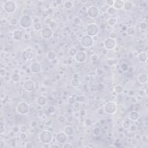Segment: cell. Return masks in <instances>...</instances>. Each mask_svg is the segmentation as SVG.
I'll list each match as a JSON object with an SVG mask.
<instances>
[{
  "instance_id": "1f68e13d",
  "label": "cell",
  "mask_w": 148,
  "mask_h": 148,
  "mask_svg": "<svg viewBox=\"0 0 148 148\" xmlns=\"http://www.w3.org/2000/svg\"><path fill=\"white\" fill-rule=\"evenodd\" d=\"M5 74H6V71L4 69H1V75L2 76H5Z\"/></svg>"
},
{
  "instance_id": "52a82bcc",
  "label": "cell",
  "mask_w": 148,
  "mask_h": 148,
  "mask_svg": "<svg viewBox=\"0 0 148 148\" xmlns=\"http://www.w3.org/2000/svg\"><path fill=\"white\" fill-rule=\"evenodd\" d=\"M75 59L76 61L79 63H82L86 59V54L84 52H78L75 56Z\"/></svg>"
},
{
  "instance_id": "44dd1931",
  "label": "cell",
  "mask_w": 148,
  "mask_h": 148,
  "mask_svg": "<svg viewBox=\"0 0 148 148\" xmlns=\"http://www.w3.org/2000/svg\"><path fill=\"white\" fill-rule=\"evenodd\" d=\"M107 12L108 13H109V15H114L116 12V9L114 8V7H109V8L107 9Z\"/></svg>"
},
{
  "instance_id": "ba28073f",
  "label": "cell",
  "mask_w": 148,
  "mask_h": 148,
  "mask_svg": "<svg viewBox=\"0 0 148 148\" xmlns=\"http://www.w3.org/2000/svg\"><path fill=\"white\" fill-rule=\"evenodd\" d=\"M99 13L98 8L94 6H92L88 8V16L91 17H96L98 16Z\"/></svg>"
},
{
  "instance_id": "2e32d148",
  "label": "cell",
  "mask_w": 148,
  "mask_h": 148,
  "mask_svg": "<svg viewBox=\"0 0 148 148\" xmlns=\"http://www.w3.org/2000/svg\"><path fill=\"white\" fill-rule=\"evenodd\" d=\"M124 4V1H114L113 6H114V8L116 9H120L121 8L123 7Z\"/></svg>"
},
{
  "instance_id": "6da1fadb",
  "label": "cell",
  "mask_w": 148,
  "mask_h": 148,
  "mask_svg": "<svg viewBox=\"0 0 148 148\" xmlns=\"http://www.w3.org/2000/svg\"><path fill=\"white\" fill-rule=\"evenodd\" d=\"M16 4L13 1H6L4 5V9L7 13H12L16 9Z\"/></svg>"
},
{
  "instance_id": "8fae6325",
  "label": "cell",
  "mask_w": 148,
  "mask_h": 148,
  "mask_svg": "<svg viewBox=\"0 0 148 148\" xmlns=\"http://www.w3.org/2000/svg\"><path fill=\"white\" fill-rule=\"evenodd\" d=\"M42 35L43 37L44 38L49 39L50 37H52L53 35V31L49 28H46L44 29L42 32Z\"/></svg>"
},
{
  "instance_id": "9c48e42d",
  "label": "cell",
  "mask_w": 148,
  "mask_h": 148,
  "mask_svg": "<svg viewBox=\"0 0 148 148\" xmlns=\"http://www.w3.org/2000/svg\"><path fill=\"white\" fill-rule=\"evenodd\" d=\"M17 110L19 113L20 114H25L28 111V106L26 103L21 102L18 105L17 108Z\"/></svg>"
},
{
  "instance_id": "f546056e",
  "label": "cell",
  "mask_w": 148,
  "mask_h": 148,
  "mask_svg": "<svg viewBox=\"0 0 148 148\" xmlns=\"http://www.w3.org/2000/svg\"><path fill=\"white\" fill-rule=\"evenodd\" d=\"M134 30L133 27H130L127 30V33L130 35H132L134 34Z\"/></svg>"
},
{
  "instance_id": "4fadbf2b",
  "label": "cell",
  "mask_w": 148,
  "mask_h": 148,
  "mask_svg": "<svg viewBox=\"0 0 148 148\" xmlns=\"http://www.w3.org/2000/svg\"><path fill=\"white\" fill-rule=\"evenodd\" d=\"M24 87L25 90H26V91H27V92H31V91H32L34 88V82L31 80L26 81V82H25Z\"/></svg>"
},
{
  "instance_id": "277c9868",
  "label": "cell",
  "mask_w": 148,
  "mask_h": 148,
  "mask_svg": "<svg viewBox=\"0 0 148 148\" xmlns=\"http://www.w3.org/2000/svg\"><path fill=\"white\" fill-rule=\"evenodd\" d=\"M92 43H93V40L89 35H85V36H83V38L81 40V44L84 47H90L92 45Z\"/></svg>"
},
{
  "instance_id": "83f0119b",
  "label": "cell",
  "mask_w": 148,
  "mask_h": 148,
  "mask_svg": "<svg viewBox=\"0 0 148 148\" xmlns=\"http://www.w3.org/2000/svg\"><path fill=\"white\" fill-rule=\"evenodd\" d=\"M18 22H19V20H17L16 18H12V19L11 20V21H10V23H11V24L13 25V26L17 24L18 23Z\"/></svg>"
},
{
  "instance_id": "5bb4252c",
  "label": "cell",
  "mask_w": 148,
  "mask_h": 148,
  "mask_svg": "<svg viewBox=\"0 0 148 148\" xmlns=\"http://www.w3.org/2000/svg\"><path fill=\"white\" fill-rule=\"evenodd\" d=\"M30 68L32 72L34 73H38L40 71V63L35 62L31 64Z\"/></svg>"
},
{
  "instance_id": "7c38bea8",
  "label": "cell",
  "mask_w": 148,
  "mask_h": 148,
  "mask_svg": "<svg viewBox=\"0 0 148 148\" xmlns=\"http://www.w3.org/2000/svg\"><path fill=\"white\" fill-rule=\"evenodd\" d=\"M57 141L59 143H64L67 140V134L65 132H60L57 135Z\"/></svg>"
},
{
  "instance_id": "4316f807",
  "label": "cell",
  "mask_w": 148,
  "mask_h": 148,
  "mask_svg": "<svg viewBox=\"0 0 148 148\" xmlns=\"http://www.w3.org/2000/svg\"><path fill=\"white\" fill-rule=\"evenodd\" d=\"M12 78L13 80L15 81V82H18L20 80V76L18 74H15L12 75Z\"/></svg>"
},
{
  "instance_id": "e0dca14e",
  "label": "cell",
  "mask_w": 148,
  "mask_h": 148,
  "mask_svg": "<svg viewBox=\"0 0 148 148\" xmlns=\"http://www.w3.org/2000/svg\"><path fill=\"white\" fill-rule=\"evenodd\" d=\"M138 80L141 83H144L147 82L148 76L146 74H141L138 76Z\"/></svg>"
},
{
  "instance_id": "7a4b0ae2",
  "label": "cell",
  "mask_w": 148,
  "mask_h": 148,
  "mask_svg": "<svg viewBox=\"0 0 148 148\" xmlns=\"http://www.w3.org/2000/svg\"><path fill=\"white\" fill-rule=\"evenodd\" d=\"M20 26L23 28L30 27L32 25V20L31 17L28 15H24L20 19Z\"/></svg>"
},
{
  "instance_id": "d6986e66",
  "label": "cell",
  "mask_w": 148,
  "mask_h": 148,
  "mask_svg": "<svg viewBox=\"0 0 148 148\" xmlns=\"http://www.w3.org/2000/svg\"><path fill=\"white\" fill-rule=\"evenodd\" d=\"M64 7L67 9H69L73 7V4L71 1H65V3H64Z\"/></svg>"
},
{
  "instance_id": "7402d4cb",
  "label": "cell",
  "mask_w": 148,
  "mask_h": 148,
  "mask_svg": "<svg viewBox=\"0 0 148 148\" xmlns=\"http://www.w3.org/2000/svg\"><path fill=\"white\" fill-rule=\"evenodd\" d=\"M108 22L110 26H114L115 24L117 23V19H116V18H112H112H110L108 20Z\"/></svg>"
},
{
  "instance_id": "484cf974",
  "label": "cell",
  "mask_w": 148,
  "mask_h": 148,
  "mask_svg": "<svg viewBox=\"0 0 148 148\" xmlns=\"http://www.w3.org/2000/svg\"><path fill=\"white\" fill-rule=\"evenodd\" d=\"M71 84L74 87H77L79 84V82L78 79H74L71 81Z\"/></svg>"
},
{
  "instance_id": "5b68a950",
  "label": "cell",
  "mask_w": 148,
  "mask_h": 148,
  "mask_svg": "<svg viewBox=\"0 0 148 148\" xmlns=\"http://www.w3.org/2000/svg\"><path fill=\"white\" fill-rule=\"evenodd\" d=\"M105 110L106 112L109 113V114H112L115 113L116 111V105L114 102H108L107 104H106L105 107Z\"/></svg>"
},
{
  "instance_id": "30bf717a",
  "label": "cell",
  "mask_w": 148,
  "mask_h": 148,
  "mask_svg": "<svg viewBox=\"0 0 148 148\" xmlns=\"http://www.w3.org/2000/svg\"><path fill=\"white\" fill-rule=\"evenodd\" d=\"M104 45L107 49H112L116 46V42L113 39L108 38L104 41Z\"/></svg>"
},
{
  "instance_id": "836d02e7",
  "label": "cell",
  "mask_w": 148,
  "mask_h": 148,
  "mask_svg": "<svg viewBox=\"0 0 148 148\" xmlns=\"http://www.w3.org/2000/svg\"><path fill=\"white\" fill-rule=\"evenodd\" d=\"M63 148H66V147H68V148H72L73 146H72L71 145H69V144H65V145H64V146H63Z\"/></svg>"
},
{
  "instance_id": "4dcf8cb0",
  "label": "cell",
  "mask_w": 148,
  "mask_h": 148,
  "mask_svg": "<svg viewBox=\"0 0 148 148\" xmlns=\"http://www.w3.org/2000/svg\"><path fill=\"white\" fill-rule=\"evenodd\" d=\"M113 4H114V1H111V0H109V1H107V5L109 6L110 7H112V5H113Z\"/></svg>"
},
{
  "instance_id": "9a60e30c",
  "label": "cell",
  "mask_w": 148,
  "mask_h": 148,
  "mask_svg": "<svg viewBox=\"0 0 148 148\" xmlns=\"http://www.w3.org/2000/svg\"><path fill=\"white\" fill-rule=\"evenodd\" d=\"M23 36V32L20 30H17L14 31L13 33V37L15 40H21Z\"/></svg>"
},
{
  "instance_id": "d6a6232c",
  "label": "cell",
  "mask_w": 148,
  "mask_h": 148,
  "mask_svg": "<svg viewBox=\"0 0 148 148\" xmlns=\"http://www.w3.org/2000/svg\"><path fill=\"white\" fill-rule=\"evenodd\" d=\"M97 59H98V57H97V56L96 55H93V56H92V61H96V60H97Z\"/></svg>"
},
{
  "instance_id": "f1b7e54d",
  "label": "cell",
  "mask_w": 148,
  "mask_h": 148,
  "mask_svg": "<svg viewBox=\"0 0 148 148\" xmlns=\"http://www.w3.org/2000/svg\"><path fill=\"white\" fill-rule=\"evenodd\" d=\"M52 56H56V54H54V52H50L48 53V57L49 58L50 60H53L54 58H55V57Z\"/></svg>"
},
{
  "instance_id": "ac0fdd59",
  "label": "cell",
  "mask_w": 148,
  "mask_h": 148,
  "mask_svg": "<svg viewBox=\"0 0 148 148\" xmlns=\"http://www.w3.org/2000/svg\"><path fill=\"white\" fill-rule=\"evenodd\" d=\"M37 102L39 105H45L46 102V99L44 96H40L39 98H38Z\"/></svg>"
},
{
  "instance_id": "ffe728a7",
  "label": "cell",
  "mask_w": 148,
  "mask_h": 148,
  "mask_svg": "<svg viewBox=\"0 0 148 148\" xmlns=\"http://www.w3.org/2000/svg\"><path fill=\"white\" fill-rule=\"evenodd\" d=\"M124 8L126 10H130V9L132 8V4L129 1H126V2H124Z\"/></svg>"
},
{
  "instance_id": "3957f363",
  "label": "cell",
  "mask_w": 148,
  "mask_h": 148,
  "mask_svg": "<svg viewBox=\"0 0 148 148\" xmlns=\"http://www.w3.org/2000/svg\"><path fill=\"white\" fill-rule=\"evenodd\" d=\"M40 139L43 142L48 143L52 139V135L48 131H43L40 135Z\"/></svg>"
},
{
  "instance_id": "8992f818",
  "label": "cell",
  "mask_w": 148,
  "mask_h": 148,
  "mask_svg": "<svg viewBox=\"0 0 148 148\" xmlns=\"http://www.w3.org/2000/svg\"><path fill=\"white\" fill-rule=\"evenodd\" d=\"M98 27L94 24H90L88 27V33L90 36H95L98 34Z\"/></svg>"
},
{
  "instance_id": "603a6c76",
  "label": "cell",
  "mask_w": 148,
  "mask_h": 148,
  "mask_svg": "<svg viewBox=\"0 0 148 148\" xmlns=\"http://www.w3.org/2000/svg\"><path fill=\"white\" fill-rule=\"evenodd\" d=\"M77 52H77L76 49L75 48H71L70 50H69V54L71 55L72 56H75L76 55V54L77 53Z\"/></svg>"
},
{
  "instance_id": "cb8c5ba5",
  "label": "cell",
  "mask_w": 148,
  "mask_h": 148,
  "mask_svg": "<svg viewBox=\"0 0 148 148\" xmlns=\"http://www.w3.org/2000/svg\"><path fill=\"white\" fill-rule=\"evenodd\" d=\"M34 28L35 30L36 31H40V30H41L42 28V26L40 23H35L34 24Z\"/></svg>"
},
{
  "instance_id": "d4e9b609",
  "label": "cell",
  "mask_w": 148,
  "mask_h": 148,
  "mask_svg": "<svg viewBox=\"0 0 148 148\" xmlns=\"http://www.w3.org/2000/svg\"><path fill=\"white\" fill-rule=\"evenodd\" d=\"M134 117V121H135V120H136L138 119V113H136V112H131V113H130V119H132V117Z\"/></svg>"
}]
</instances>
